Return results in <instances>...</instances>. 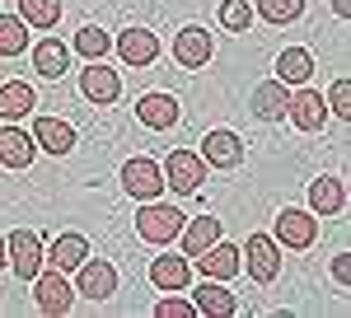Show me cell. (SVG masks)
<instances>
[{
  "label": "cell",
  "mask_w": 351,
  "mask_h": 318,
  "mask_svg": "<svg viewBox=\"0 0 351 318\" xmlns=\"http://www.w3.org/2000/svg\"><path fill=\"white\" fill-rule=\"evenodd\" d=\"M183 225H188V215L178 211V206H164V201H145L141 215H136V234L145 238V243H173Z\"/></svg>",
  "instance_id": "1"
},
{
  "label": "cell",
  "mask_w": 351,
  "mask_h": 318,
  "mask_svg": "<svg viewBox=\"0 0 351 318\" xmlns=\"http://www.w3.org/2000/svg\"><path fill=\"white\" fill-rule=\"evenodd\" d=\"M5 258H10L5 267L19 281H33L43 271V238H38V230H14V234L5 238Z\"/></svg>",
  "instance_id": "2"
},
{
  "label": "cell",
  "mask_w": 351,
  "mask_h": 318,
  "mask_svg": "<svg viewBox=\"0 0 351 318\" xmlns=\"http://www.w3.org/2000/svg\"><path fill=\"white\" fill-rule=\"evenodd\" d=\"M206 183V159L192 150H173L164 159V187H173L178 197H192L197 187Z\"/></svg>",
  "instance_id": "3"
},
{
  "label": "cell",
  "mask_w": 351,
  "mask_h": 318,
  "mask_svg": "<svg viewBox=\"0 0 351 318\" xmlns=\"http://www.w3.org/2000/svg\"><path fill=\"white\" fill-rule=\"evenodd\" d=\"M122 187L132 192L136 201H155L164 192V169L155 164V159H145V155H136L122 164Z\"/></svg>",
  "instance_id": "4"
},
{
  "label": "cell",
  "mask_w": 351,
  "mask_h": 318,
  "mask_svg": "<svg viewBox=\"0 0 351 318\" xmlns=\"http://www.w3.org/2000/svg\"><path fill=\"white\" fill-rule=\"evenodd\" d=\"M239 258H248V276L258 286H267V281H276V271H281V243L271 234H248V248H243Z\"/></svg>",
  "instance_id": "5"
},
{
  "label": "cell",
  "mask_w": 351,
  "mask_h": 318,
  "mask_svg": "<svg viewBox=\"0 0 351 318\" xmlns=\"http://www.w3.org/2000/svg\"><path fill=\"white\" fill-rule=\"evenodd\" d=\"M33 295H38V309H43V314H66V309L75 304V291H71L66 271H56V267L33 276Z\"/></svg>",
  "instance_id": "6"
},
{
  "label": "cell",
  "mask_w": 351,
  "mask_h": 318,
  "mask_svg": "<svg viewBox=\"0 0 351 318\" xmlns=\"http://www.w3.org/2000/svg\"><path fill=\"white\" fill-rule=\"evenodd\" d=\"M286 112H291V122H295L300 132H324V122H328V103H324V94H319V89H304V84H300L295 94H291Z\"/></svg>",
  "instance_id": "7"
},
{
  "label": "cell",
  "mask_w": 351,
  "mask_h": 318,
  "mask_svg": "<svg viewBox=\"0 0 351 318\" xmlns=\"http://www.w3.org/2000/svg\"><path fill=\"white\" fill-rule=\"evenodd\" d=\"M314 238H319V220L309 211L286 206V211L276 215V243H286V248H309Z\"/></svg>",
  "instance_id": "8"
},
{
  "label": "cell",
  "mask_w": 351,
  "mask_h": 318,
  "mask_svg": "<svg viewBox=\"0 0 351 318\" xmlns=\"http://www.w3.org/2000/svg\"><path fill=\"white\" fill-rule=\"evenodd\" d=\"M173 61H178V66H188V71L206 66V61H211V28H202V24L183 28V33L173 38Z\"/></svg>",
  "instance_id": "9"
},
{
  "label": "cell",
  "mask_w": 351,
  "mask_h": 318,
  "mask_svg": "<svg viewBox=\"0 0 351 318\" xmlns=\"http://www.w3.org/2000/svg\"><path fill=\"white\" fill-rule=\"evenodd\" d=\"M28 136H33V145L47 150V155H71V150H75V127L61 122V117H38Z\"/></svg>",
  "instance_id": "10"
},
{
  "label": "cell",
  "mask_w": 351,
  "mask_h": 318,
  "mask_svg": "<svg viewBox=\"0 0 351 318\" xmlns=\"http://www.w3.org/2000/svg\"><path fill=\"white\" fill-rule=\"evenodd\" d=\"M80 94L89 103H112V99L122 94V80H117V71H108L104 61H89L80 71Z\"/></svg>",
  "instance_id": "11"
},
{
  "label": "cell",
  "mask_w": 351,
  "mask_h": 318,
  "mask_svg": "<svg viewBox=\"0 0 351 318\" xmlns=\"http://www.w3.org/2000/svg\"><path fill=\"white\" fill-rule=\"evenodd\" d=\"M192 262L202 267V276H211V281H230V276H239L243 271V258H239V248H230V243H211L206 253H197Z\"/></svg>",
  "instance_id": "12"
},
{
  "label": "cell",
  "mask_w": 351,
  "mask_h": 318,
  "mask_svg": "<svg viewBox=\"0 0 351 318\" xmlns=\"http://www.w3.org/2000/svg\"><path fill=\"white\" fill-rule=\"evenodd\" d=\"M202 159H206L211 169H239L243 140L234 132H206L202 136Z\"/></svg>",
  "instance_id": "13"
},
{
  "label": "cell",
  "mask_w": 351,
  "mask_h": 318,
  "mask_svg": "<svg viewBox=\"0 0 351 318\" xmlns=\"http://www.w3.org/2000/svg\"><path fill=\"white\" fill-rule=\"evenodd\" d=\"M75 271H80V295H84V299H108V295L117 291V267L104 262V258H99V262L84 258Z\"/></svg>",
  "instance_id": "14"
},
{
  "label": "cell",
  "mask_w": 351,
  "mask_h": 318,
  "mask_svg": "<svg viewBox=\"0 0 351 318\" xmlns=\"http://www.w3.org/2000/svg\"><path fill=\"white\" fill-rule=\"evenodd\" d=\"M33 155H38L33 136H28L24 127H14V122H5V127H0V164H5V169H28Z\"/></svg>",
  "instance_id": "15"
},
{
  "label": "cell",
  "mask_w": 351,
  "mask_h": 318,
  "mask_svg": "<svg viewBox=\"0 0 351 318\" xmlns=\"http://www.w3.org/2000/svg\"><path fill=\"white\" fill-rule=\"evenodd\" d=\"M286 103H291V89L281 80H263L253 94H248V108L263 117V122H281L286 117Z\"/></svg>",
  "instance_id": "16"
},
{
  "label": "cell",
  "mask_w": 351,
  "mask_h": 318,
  "mask_svg": "<svg viewBox=\"0 0 351 318\" xmlns=\"http://www.w3.org/2000/svg\"><path fill=\"white\" fill-rule=\"evenodd\" d=\"M188 276H192V258H155L150 262V286L155 291H169V295H178V291H188Z\"/></svg>",
  "instance_id": "17"
},
{
  "label": "cell",
  "mask_w": 351,
  "mask_h": 318,
  "mask_svg": "<svg viewBox=\"0 0 351 318\" xmlns=\"http://www.w3.org/2000/svg\"><path fill=\"white\" fill-rule=\"evenodd\" d=\"M178 112H183V108H178L173 94H145V99L136 103V117H141L150 132H169V127L178 122Z\"/></svg>",
  "instance_id": "18"
},
{
  "label": "cell",
  "mask_w": 351,
  "mask_h": 318,
  "mask_svg": "<svg viewBox=\"0 0 351 318\" xmlns=\"http://www.w3.org/2000/svg\"><path fill=\"white\" fill-rule=\"evenodd\" d=\"M33 71L43 80H61L71 71V47H66L61 38H43V42L33 47Z\"/></svg>",
  "instance_id": "19"
},
{
  "label": "cell",
  "mask_w": 351,
  "mask_h": 318,
  "mask_svg": "<svg viewBox=\"0 0 351 318\" xmlns=\"http://www.w3.org/2000/svg\"><path fill=\"white\" fill-rule=\"evenodd\" d=\"M192 295H197V299H192V304H197V314H206V318H230L234 309H239V299L225 291V281H211V276H206Z\"/></svg>",
  "instance_id": "20"
},
{
  "label": "cell",
  "mask_w": 351,
  "mask_h": 318,
  "mask_svg": "<svg viewBox=\"0 0 351 318\" xmlns=\"http://www.w3.org/2000/svg\"><path fill=\"white\" fill-rule=\"evenodd\" d=\"M117 56H122L127 66H150V61L160 56V38L145 33V28H127V33L117 38Z\"/></svg>",
  "instance_id": "21"
},
{
  "label": "cell",
  "mask_w": 351,
  "mask_h": 318,
  "mask_svg": "<svg viewBox=\"0 0 351 318\" xmlns=\"http://www.w3.org/2000/svg\"><path fill=\"white\" fill-rule=\"evenodd\" d=\"M38 103V94L28 89L24 80H5L0 84V122H24Z\"/></svg>",
  "instance_id": "22"
},
{
  "label": "cell",
  "mask_w": 351,
  "mask_h": 318,
  "mask_svg": "<svg viewBox=\"0 0 351 318\" xmlns=\"http://www.w3.org/2000/svg\"><path fill=\"white\" fill-rule=\"evenodd\" d=\"M309 75H314V56L304 52V47H286V52L276 56V80H281L286 89L309 84Z\"/></svg>",
  "instance_id": "23"
},
{
  "label": "cell",
  "mask_w": 351,
  "mask_h": 318,
  "mask_svg": "<svg viewBox=\"0 0 351 318\" xmlns=\"http://www.w3.org/2000/svg\"><path fill=\"white\" fill-rule=\"evenodd\" d=\"M84 258H89V243H84V234H61V238H52V248L43 253V262H52L56 271H75Z\"/></svg>",
  "instance_id": "24"
},
{
  "label": "cell",
  "mask_w": 351,
  "mask_h": 318,
  "mask_svg": "<svg viewBox=\"0 0 351 318\" xmlns=\"http://www.w3.org/2000/svg\"><path fill=\"white\" fill-rule=\"evenodd\" d=\"M178 238H183V258H197V253H206V248L220 238V220H216V215H202V220L183 225Z\"/></svg>",
  "instance_id": "25"
},
{
  "label": "cell",
  "mask_w": 351,
  "mask_h": 318,
  "mask_svg": "<svg viewBox=\"0 0 351 318\" xmlns=\"http://www.w3.org/2000/svg\"><path fill=\"white\" fill-rule=\"evenodd\" d=\"M309 206H314V215H337L347 206V187L337 178H314L309 183Z\"/></svg>",
  "instance_id": "26"
},
{
  "label": "cell",
  "mask_w": 351,
  "mask_h": 318,
  "mask_svg": "<svg viewBox=\"0 0 351 318\" xmlns=\"http://www.w3.org/2000/svg\"><path fill=\"white\" fill-rule=\"evenodd\" d=\"M19 19L33 28H56L61 24V0H19Z\"/></svg>",
  "instance_id": "27"
},
{
  "label": "cell",
  "mask_w": 351,
  "mask_h": 318,
  "mask_svg": "<svg viewBox=\"0 0 351 318\" xmlns=\"http://www.w3.org/2000/svg\"><path fill=\"white\" fill-rule=\"evenodd\" d=\"M28 47V24L19 14H0V56H19Z\"/></svg>",
  "instance_id": "28"
},
{
  "label": "cell",
  "mask_w": 351,
  "mask_h": 318,
  "mask_svg": "<svg viewBox=\"0 0 351 318\" xmlns=\"http://www.w3.org/2000/svg\"><path fill=\"white\" fill-rule=\"evenodd\" d=\"M253 14H263L267 24H295L304 14V0H258Z\"/></svg>",
  "instance_id": "29"
},
{
  "label": "cell",
  "mask_w": 351,
  "mask_h": 318,
  "mask_svg": "<svg viewBox=\"0 0 351 318\" xmlns=\"http://www.w3.org/2000/svg\"><path fill=\"white\" fill-rule=\"evenodd\" d=\"M108 47H112V38L99 24H89V28H80V33H75V52L89 56V61H104V56H108Z\"/></svg>",
  "instance_id": "30"
},
{
  "label": "cell",
  "mask_w": 351,
  "mask_h": 318,
  "mask_svg": "<svg viewBox=\"0 0 351 318\" xmlns=\"http://www.w3.org/2000/svg\"><path fill=\"white\" fill-rule=\"evenodd\" d=\"M253 24V5L248 0H220V28L225 33H248Z\"/></svg>",
  "instance_id": "31"
},
{
  "label": "cell",
  "mask_w": 351,
  "mask_h": 318,
  "mask_svg": "<svg viewBox=\"0 0 351 318\" xmlns=\"http://www.w3.org/2000/svg\"><path fill=\"white\" fill-rule=\"evenodd\" d=\"M328 112H337V117H347V112H351V80L347 75L328 89Z\"/></svg>",
  "instance_id": "32"
},
{
  "label": "cell",
  "mask_w": 351,
  "mask_h": 318,
  "mask_svg": "<svg viewBox=\"0 0 351 318\" xmlns=\"http://www.w3.org/2000/svg\"><path fill=\"white\" fill-rule=\"evenodd\" d=\"M155 314H160V318H192V314H197V304H188V299H160Z\"/></svg>",
  "instance_id": "33"
},
{
  "label": "cell",
  "mask_w": 351,
  "mask_h": 318,
  "mask_svg": "<svg viewBox=\"0 0 351 318\" xmlns=\"http://www.w3.org/2000/svg\"><path fill=\"white\" fill-rule=\"evenodd\" d=\"M332 276H337V286L351 281V253H337V258H332Z\"/></svg>",
  "instance_id": "34"
},
{
  "label": "cell",
  "mask_w": 351,
  "mask_h": 318,
  "mask_svg": "<svg viewBox=\"0 0 351 318\" xmlns=\"http://www.w3.org/2000/svg\"><path fill=\"white\" fill-rule=\"evenodd\" d=\"M332 10H337V14L347 19V14H351V0H332Z\"/></svg>",
  "instance_id": "35"
},
{
  "label": "cell",
  "mask_w": 351,
  "mask_h": 318,
  "mask_svg": "<svg viewBox=\"0 0 351 318\" xmlns=\"http://www.w3.org/2000/svg\"><path fill=\"white\" fill-rule=\"evenodd\" d=\"M5 262H10V258H5V234H0V267H5Z\"/></svg>",
  "instance_id": "36"
}]
</instances>
